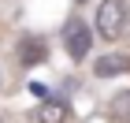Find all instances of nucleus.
<instances>
[{"label":"nucleus","mask_w":130,"mask_h":123,"mask_svg":"<svg viewBox=\"0 0 130 123\" xmlns=\"http://www.w3.org/2000/svg\"><path fill=\"white\" fill-rule=\"evenodd\" d=\"M97 34L104 41H119L123 34H126L130 26V15H126V4L123 0H100V8H97Z\"/></svg>","instance_id":"1"},{"label":"nucleus","mask_w":130,"mask_h":123,"mask_svg":"<svg viewBox=\"0 0 130 123\" xmlns=\"http://www.w3.org/2000/svg\"><path fill=\"white\" fill-rule=\"evenodd\" d=\"M63 45H67V52L74 56V60H82V56H89L93 30H89V26H86L82 19H71L67 26H63Z\"/></svg>","instance_id":"2"},{"label":"nucleus","mask_w":130,"mask_h":123,"mask_svg":"<svg viewBox=\"0 0 130 123\" xmlns=\"http://www.w3.org/2000/svg\"><path fill=\"white\" fill-rule=\"evenodd\" d=\"M97 78H111V75H130V56H100L93 63Z\"/></svg>","instance_id":"3"},{"label":"nucleus","mask_w":130,"mask_h":123,"mask_svg":"<svg viewBox=\"0 0 130 123\" xmlns=\"http://www.w3.org/2000/svg\"><path fill=\"white\" fill-rule=\"evenodd\" d=\"M67 119V104L63 101H48L37 108V123H63Z\"/></svg>","instance_id":"4"},{"label":"nucleus","mask_w":130,"mask_h":123,"mask_svg":"<svg viewBox=\"0 0 130 123\" xmlns=\"http://www.w3.org/2000/svg\"><path fill=\"white\" fill-rule=\"evenodd\" d=\"M45 56V45L41 41H22V63H37Z\"/></svg>","instance_id":"5"},{"label":"nucleus","mask_w":130,"mask_h":123,"mask_svg":"<svg viewBox=\"0 0 130 123\" xmlns=\"http://www.w3.org/2000/svg\"><path fill=\"white\" fill-rule=\"evenodd\" d=\"M78 4H82V0H78Z\"/></svg>","instance_id":"6"}]
</instances>
